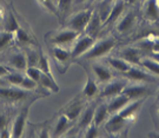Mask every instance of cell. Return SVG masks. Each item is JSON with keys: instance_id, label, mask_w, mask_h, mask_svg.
<instances>
[{"instance_id": "obj_41", "label": "cell", "mask_w": 159, "mask_h": 138, "mask_svg": "<svg viewBox=\"0 0 159 138\" xmlns=\"http://www.w3.org/2000/svg\"><path fill=\"white\" fill-rule=\"evenodd\" d=\"M7 125H8V119H7V117H6L5 115H1V113H0V130L7 127Z\"/></svg>"}, {"instance_id": "obj_2", "label": "cell", "mask_w": 159, "mask_h": 138, "mask_svg": "<svg viewBox=\"0 0 159 138\" xmlns=\"http://www.w3.org/2000/svg\"><path fill=\"white\" fill-rule=\"evenodd\" d=\"M81 33L71 30L68 27H64L60 30H56V31H51L45 35V40L50 44V45H57L63 46V47H70L72 46L74 40L79 37Z\"/></svg>"}, {"instance_id": "obj_46", "label": "cell", "mask_w": 159, "mask_h": 138, "mask_svg": "<svg viewBox=\"0 0 159 138\" xmlns=\"http://www.w3.org/2000/svg\"><path fill=\"white\" fill-rule=\"evenodd\" d=\"M89 1H91V0H73V5H81V4H85Z\"/></svg>"}, {"instance_id": "obj_23", "label": "cell", "mask_w": 159, "mask_h": 138, "mask_svg": "<svg viewBox=\"0 0 159 138\" xmlns=\"http://www.w3.org/2000/svg\"><path fill=\"white\" fill-rule=\"evenodd\" d=\"M105 63L107 64L111 69L118 72L120 75L125 73L127 70L130 69L131 65L130 63H127L126 60H124L123 58L118 57V56H111V57H105Z\"/></svg>"}, {"instance_id": "obj_37", "label": "cell", "mask_w": 159, "mask_h": 138, "mask_svg": "<svg viewBox=\"0 0 159 138\" xmlns=\"http://www.w3.org/2000/svg\"><path fill=\"white\" fill-rule=\"evenodd\" d=\"M40 5L43 6L47 12L52 13L53 16L58 18V11H57V4L54 0H37Z\"/></svg>"}, {"instance_id": "obj_30", "label": "cell", "mask_w": 159, "mask_h": 138, "mask_svg": "<svg viewBox=\"0 0 159 138\" xmlns=\"http://www.w3.org/2000/svg\"><path fill=\"white\" fill-rule=\"evenodd\" d=\"M57 11H58V18L60 19V21L64 23L65 18L70 12V8L73 5V0H57Z\"/></svg>"}, {"instance_id": "obj_34", "label": "cell", "mask_w": 159, "mask_h": 138, "mask_svg": "<svg viewBox=\"0 0 159 138\" xmlns=\"http://www.w3.org/2000/svg\"><path fill=\"white\" fill-rule=\"evenodd\" d=\"M14 41V34L6 32V31H0V51L5 50L7 46H10Z\"/></svg>"}, {"instance_id": "obj_6", "label": "cell", "mask_w": 159, "mask_h": 138, "mask_svg": "<svg viewBox=\"0 0 159 138\" xmlns=\"http://www.w3.org/2000/svg\"><path fill=\"white\" fill-rule=\"evenodd\" d=\"M123 77L127 79L129 81H133V83H145V84H150V83H156L158 77L150 73L148 71L142 67V66H136L132 65L130 69L126 71L125 73H123Z\"/></svg>"}, {"instance_id": "obj_31", "label": "cell", "mask_w": 159, "mask_h": 138, "mask_svg": "<svg viewBox=\"0 0 159 138\" xmlns=\"http://www.w3.org/2000/svg\"><path fill=\"white\" fill-rule=\"evenodd\" d=\"M14 41H17L19 44H24V45H35L33 38L23 27H19L17 32L14 33Z\"/></svg>"}, {"instance_id": "obj_52", "label": "cell", "mask_w": 159, "mask_h": 138, "mask_svg": "<svg viewBox=\"0 0 159 138\" xmlns=\"http://www.w3.org/2000/svg\"><path fill=\"white\" fill-rule=\"evenodd\" d=\"M158 117H159V110H158Z\"/></svg>"}, {"instance_id": "obj_29", "label": "cell", "mask_w": 159, "mask_h": 138, "mask_svg": "<svg viewBox=\"0 0 159 138\" xmlns=\"http://www.w3.org/2000/svg\"><path fill=\"white\" fill-rule=\"evenodd\" d=\"M19 27H20L19 23H18L16 16L13 14V12H7L6 16H4V31L14 34Z\"/></svg>"}, {"instance_id": "obj_42", "label": "cell", "mask_w": 159, "mask_h": 138, "mask_svg": "<svg viewBox=\"0 0 159 138\" xmlns=\"http://www.w3.org/2000/svg\"><path fill=\"white\" fill-rule=\"evenodd\" d=\"M8 72H10V69H8V67H6L5 65L0 64V77H1V78H5Z\"/></svg>"}, {"instance_id": "obj_26", "label": "cell", "mask_w": 159, "mask_h": 138, "mask_svg": "<svg viewBox=\"0 0 159 138\" xmlns=\"http://www.w3.org/2000/svg\"><path fill=\"white\" fill-rule=\"evenodd\" d=\"M108 117H110V112L107 109V103H102L98 105L94 109V113H93V124L97 126H102V124L106 122Z\"/></svg>"}, {"instance_id": "obj_10", "label": "cell", "mask_w": 159, "mask_h": 138, "mask_svg": "<svg viewBox=\"0 0 159 138\" xmlns=\"http://www.w3.org/2000/svg\"><path fill=\"white\" fill-rule=\"evenodd\" d=\"M129 83L127 79L123 78H113L112 80L107 81L105 84V86L102 90H100L99 92V98H104V99H110V98L114 97L117 94H119L123 92V89L126 86V84Z\"/></svg>"}, {"instance_id": "obj_20", "label": "cell", "mask_w": 159, "mask_h": 138, "mask_svg": "<svg viewBox=\"0 0 159 138\" xmlns=\"http://www.w3.org/2000/svg\"><path fill=\"white\" fill-rule=\"evenodd\" d=\"M102 30V18H100V16H99V13H98V11L94 10V11L92 12L91 19H90V21L87 24L84 33L91 35L94 39H97Z\"/></svg>"}, {"instance_id": "obj_39", "label": "cell", "mask_w": 159, "mask_h": 138, "mask_svg": "<svg viewBox=\"0 0 159 138\" xmlns=\"http://www.w3.org/2000/svg\"><path fill=\"white\" fill-rule=\"evenodd\" d=\"M98 135H99V126L94 125L93 123L84 130V136L85 137H97Z\"/></svg>"}, {"instance_id": "obj_44", "label": "cell", "mask_w": 159, "mask_h": 138, "mask_svg": "<svg viewBox=\"0 0 159 138\" xmlns=\"http://www.w3.org/2000/svg\"><path fill=\"white\" fill-rule=\"evenodd\" d=\"M125 1L126 6H130V7H132L133 5H136L138 1H140V0H124Z\"/></svg>"}, {"instance_id": "obj_48", "label": "cell", "mask_w": 159, "mask_h": 138, "mask_svg": "<svg viewBox=\"0 0 159 138\" xmlns=\"http://www.w3.org/2000/svg\"><path fill=\"white\" fill-rule=\"evenodd\" d=\"M148 136L150 137H159V132H151Z\"/></svg>"}, {"instance_id": "obj_4", "label": "cell", "mask_w": 159, "mask_h": 138, "mask_svg": "<svg viewBox=\"0 0 159 138\" xmlns=\"http://www.w3.org/2000/svg\"><path fill=\"white\" fill-rule=\"evenodd\" d=\"M92 8H86V10H81V11L77 12L71 14L67 19H65V27H68L71 30H74L79 33H84L87 24L90 21L92 16Z\"/></svg>"}, {"instance_id": "obj_9", "label": "cell", "mask_w": 159, "mask_h": 138, "mask_svg": "<svg viewBox=\"0 0 159 138\" xmlns=\"http://www.w3.org/2000/svg\"><path fill=\"white\" fill-rule=\"evenodd\" d=\"M50 51H51L53 59L58 64V66L60 69V72L63 73L64 71L67 69L70 63L73 60L72 59V54H71V50H68L67 47H63V46L51 45Z\"/></svg>"}, {"instance_id": "obj_50", "label": "cell", "mask_w": 159, "mask_h": 138, "mask_svg": "<svg viewBox=\"0 0 159 138\" xmlns=\"http://www.w3.org/2000/svg\"><path fill=\"white\" fill-rule=\"evenodd\" d=\"M0 12H2V8H1V4H0Z\"/></svg>"}, {"instance_id": "obj_28", "label": "cell", "mask_w": 159, "mask_h": 138, "mask_svg": "<svg viewBox=\"0 0 159 138\" xmlns=\"http://www.w3.org/2000/svg\"><path fill=\"white\" fill-rule=\"evenodd\" d=\"M140 66L144 67L146 71H148L150 73H152L153 76L159 78V63L151 57H148V54L143 56L142 60H140Z\"/></svg>"}, {"instance_id": "obj_1", "label": "cell", "mask_w": 159, "mask_h": 138, "mask_svg": "<svg viewBox=\"0 0 159 138\" xmlns=\"http://www.w3.org/2000/svg\"><path fill=\"white\" fill-rule=\"evenodd\" d=\"M117 45V38L113 35H107L102 39H96L94 44L91 46L89 51L84 53L80 58L85 59L87 62H93L102 58L107 57Z\"/></svg>"}, {"instance_id": "obj_24", "label": "cell", "mask_w": 159, "mask_h": 138, "mask_svg": "<svg viewBox=\"0 0 159 138\" xmlns=\"http://www.w3.org/2000/svg\"><path fill=\"white\" fill-rule=\"evenodd\" d=\"M72 124H73V122L71 121L68 117L61 113V115H59L57 119V123H56V125H54V129H53V132H52V136L53 137H59V136H63L65 133L67 132V130L70 127L72 126Z\"/></svg>"}, {"instance_id": "obj_25", "label": "cell", "mask_w": 159, "mask_h": 138, "mask_svg": "<svg viewBox=\"0 0 159 138\" xmlns=\"http://www.w3.org/2000/svg\"><path fill=\"white\" fill-rule=\"evenodd\" d=\"M93 113H94V106L93 105L85 106V109L83 110V112L80 113L79 118L77 119L78 127L80 130L84 131L86 127H89L93 123Z\"/></svg>"}, {"instance_id": "obj_51", "label": "cell", "mask_w": 159, "mask_h": 138, "mask_svg": "<svg viewBox=\"0 0 159 138\" xmlns=\"http://www.w3.org/2000/svg\"><path fill=\"white\" fill-rule=\"evenodd\" d=\"M107 1H111V2H113V1H116V0H107Z\"/></svg>"}, {"instance_id": "obj_5", "label": "cell", "mask_w": 159, "mask_h": 138, "mask_svg": "<svg viewBox=\"0 0 159 138\" xmlns=\"http://www.w3.org/2000/svg\"><path fill=\"white\" fill-rule=\"evenodd\" d=\"M137 24V13L134 10H126L114 23V30L120 35H127L133 31Z\"/></svg>"}, {"instance_id": "obj_14", "label": "cell", "mask_w": 159, "mask_h": 138, "mask_svg": "<svg viewBox=\"0 0 159 138\" xmlns=\"http://www.w3.org/2000/svg\"><path fill=\"white\" fill-rule=\"evenodd\" d=\"M117 56L123 58L127 63L131 65H136V66H140V60H142L143 56H145V53L139 48L134 46H125L123 48H120Z\"/></svg>"}, {"instance_id": "obj_11", "label": "cell", "mask_w": 159, "mask_h": 138, "mask_svg": "<svg viewBox=\"0 0 159 138\" xmlns=\"http://www.w3.org/2000/svg\"><path fill=\"white\" fill-rule=\"evenodd\" d=\"M130 123L131 121H127L125 118H123L118 113H113V115H110V117L104 123V127L110 135L116 136V135L123 133V130L125 127H129Z\"/></svg>"}, {"instance_id": "obj_22", "label": "cell", "mask_w": 159, "mask_h": 138, "mask_svg": "<svg viewBox=\"0 0 159 138\" xmlns=\"http://www.w3.org/2000/svg\"><path fill=\"white\" fill-rule=\"evenodd\" d=\"M7 64L11 66L13 70L16 71H21L24 72L26 67H27V60H26V54L23 51H17L14 53H12Z\"/></svg>"}, {"instance_id": "obj_33", "label": "cell", "mask_w": 159, "mask_h": 138, "mask_svg": "<svg viewBox=\"0 0 159 138\" xmlns=\"http://www.w3.org/2000/svg\"><path fill=\"white\" fill-rule=\"evenodd\" d=\"M38 67L41 70L43 73H47V75H52L51 66H50V62L48 58L44 52L39 50V60H38Z\"/></svg>"}, {"instance_id": "obj_18", "label": "cell", "mask_w": 159, "mask_h": 138, "mask_svg": "<svg viewBox=\"0 0 159 138\" xmlns=\"http://www.w3.org/2000/svg\"><path fill=\"white\" fill-rule=\"evenodd\" d=\"M146 98H142V99H134V100H130L126 104L123 109L118 112V115L121 116L123 118H125L127 121L133 122L136 119V116L138 113L139 109L143 106V104L145 103Z\"/></svg>"}, {"instance_id": "obj_47", "label": "cell", "mask_w": 159, "mask_h": 138, "mask_svg": "<svg viewBox=\"0 0 159 138\" xmlns=\"http://www.w3.org/2000/svg\"><path fill=\"white\" fill-rule=\"evenodd\" d=\"M2 85H7V81H6L5 78H1L0 77V86H2Z\"/></svg>"}, {"instance_id": "obj_15", "label": "cell", "mask_w": 159, "mask_h": 138, "mask_svg": "<svg viewBox=\"0 0 159 138\" xmlns=\"http://www.w3.org/2000/svg\"><path fill=\"white\" fill-rule=\"evenodd\" d=\"M31 105H32V102L27 104V105L19 112V115L16 117V119L13 121L11 137H21V136H23L24 130H25V125H26V122H27V118H29V110Z\"/></svg>"}, {"instance_id": "obj_8", "label": "cell", "mask_w": 159, "mask_h": 138, "mask_svg": "<svg viewBox=\"0 0 159 138\" xmlns=\"http://www.w3.org/2000/svg\"><path fill=\"white\" fill-rule=\"evenodd\" d=\"M91 71L94 79L100 84H106L107 81L112 80L114 78L113 70L106 63H100V62L93 60L91 63Z\"/></svg>"}, {"instance_id": "obj_3", "label": "cell", "mask_w": 159, "mask_h": 138, "mask_svg": "<svg viewBox=\"0 0 159 138\" xmlns=\"http://www.w3.org/2000/svg\"><path fill=\"white\" fill-rule=\"evenodd\" d=\"M31 97H32L31 91H27L20 86H14V85L8 86V84L0 86V98L11 104L20 103L24 100H27Z\"/></svg>"}, {"instance_id": "obj_49", "label": "cell", "mask_w": 159, "mask_h": 138, "mask_svg": "<svg viewBox=\"0 0 159 138\" xmlns=\"http://www.w3.org/2000/svg\"><path fill=\"white\" fill-rule=\"evenodd\" d=\"M156 99H157V102L159 103V87H158V90H157V96H156Z\"/></svg>"}, {"instance_id": "obj_7", "label": "cell", "mask_w": 159, "mask_h": 138, "mask_svg": "<svg viewBox=\"0 0 159 138\" xmlns=\"http://www.w3.org/2000/svg\"><path fill=\"white\" fill-rule=\"evenodd\" d=\"M96 39L91 37V35L86 34V33H81V34L74 40V43L71 46V54H72V59H78L84 53L89 51L91 48V46L94 44Z\"/></svg>"}, {"instance_id": "obj_12", "label": "cell", "mask_w": 159, "mask_h": 138, "mask_svg": "<svg viewBox=\"0 0 159 138\" xmlns=\"http://www.w3.org/2000/svg\"><path fill=\"white\" fill-rule=\"evenodd\" d=\"M121 93L127 96L131 100L142 99V98H146L150 94V87L145 83H133V81L131 83V81H129L126 84V86L123 89Z\"/></svg>"}, {"instance_id": "obj_45", "label": "cell", "mask_w": 159, "mask_h": 138, "mask_svg": "<svg viewBox=\"0 0 159 138\" xmlns=\"http://www.w3.org/2000/svg\"><path fill=\"white\" fill-rule=\"evenodd\" d=\"M4 30V14L2 12H0V31Z\"/></svg>"}, {"instance_id": "obj_27", "label": "cell", "mask_w": 159, "mask_h": 138, "mask_svg": "<svg viewBox=\"0 0 159 138\" xmlns=\"http://www.w3.org/2000/svg\"><path fill=\"white\" fill-rule=\"evenodd\" d=\"M39 86L43 87L44 90H50L52 92H59V86L57 81L54 80V77L47 73H41L39 80Z\"/></svg>"}, {"instance_id": "obj_40", "label": "cell", "mask_w": 159, "mask_h": 138, "mask_svg": "<svg viewBox=\"0 0 159 138\" xmlns=\"http://www.w3.org/2000/svg\"><path fill=\"white\" fill-rule=\"evenodd\" d=\"M151 52H159V35H153L152 39V50Z\"/></svg>"}, {"instance_id": "obj_17", "label": "cell", "mask_w": 159, "mask_h": 138, "mask_svg": "<svg viewBox=\"0 0 159 138\" xmlns=\"http://www.w3.org/2000/svg\"><path fill=\"white\" fill-rule=\"evenodd\" d=\"M126 4L124 0H116L112 2V6H111V10H110V13H108L106 20L102 23V29L104 27H107V26H111L113 25L118 19L120 18V16L126 11Z\"/></svg>"}, {"instance_id": "obj_43", "label": "cell", "mask_w": 159, "mask_h": 138, "mask_svg": "<svg viewBox=\"0 0 159 138\" xmlns=\"http://www.w3.org/2000/svg\"><path fill=\"white\" fill-rule=\"evenodd\" d=\"M148 56V57H151L152 59H154L156 62H158V63H159V52H150Z\"/></svg>"}, {"instance_id": "obj_36", "label": "cell", "mask_w": 159, "mask_h": 138, "mask_svg": "<svg viewBox=\"0 0 159 138\" xmlns=\"http://www.w3.org/2000/svg\"><path fill=\"white\" fill-rule=\"evenodd\" d=\"M24 72H25V75L27 76V77H30L31 79H33V80H35L39 84L40 77H41L43 72H41V70L38 66H27Z\"/></svg>"}, {"instance_id": "obj_32", "label": "cell", "mask_w": 159, "mask_h": 138, "mask_svg": "<svg viewBox=\"0 0 159 138\" xmlns=\"http://www.w3.org/2000/svg\"><path fill=\"white\" fill-rule=\"evenodd\" d=\"M24 77H25V72H21V71H10L7 73V76L5 77V79L7 81V84H10V85L20 86Z\"/></svg>"}, {"instance_id": "obj_19", "label": "cell", "mask_w": 159, "mask_h": 138, "mask_svg": "<svg viewBox=\"0 0 159 138\" xmlns=\"http://www.w3.org/2000/svg\"><path fill=\"white\" fill-rule=\"evenodd\" d=\"M99 83L94 79V77L89 73L87 75V80H86V84L84 89H83V92L80 94V97L84 98L85 100H92L93 98H96L99 96Z\"/></svg>"}, {"instance_id": "obj_16", "label": "cell", "mask_w": 159, "mask_h": 138, "mask_svg": "<svg viewBox=\"0 0 159 138\" xmlns=\"http://www.w3.org/2000/svg\"><path fill=\"white\" fill-rule=\"evenodd\" d=\"M85 106H86V100L84 98H83V99L74 98L67 106L64 108V110L61 111V113H64V115L66 116V117H68V118L74 123V122L79 118L80 113L83 112V110L85 109Z\"/></svg>"}, {"instance_id": "obj_13", "label": "cell", "mask_w": 159, "mask_h": 138, "mask_svg": "<svg viewBox=\"0 0 159 138\" xmlns=\"http://www.w3.org/2000/svg\"><path fill=\"white\" fill-rule=\"evenodd\" d=\"M144 19L150 24L159 26V2L158 0H144L142 2Z\"/></svg>"}, {"instance_id": "obj_21", "label": "cell", "mask_w": 159, "mask_h": 138, "mask_svg": "<svg viewBox=\"0 0 159 138\" xmlns=\"http://www.w3.org/2000/svg\"><path fill=\"white\" fill-rule=\"evenodd\" d=\"M131 99L127 96H125L124 93H119L114 97L107 99V109L110 115H113V113H118L120 110L125 106L126 104L130 102Z\"/></svg>"}, {"instance_id": "obj_35", "label": "cell", "mask_w": 159, "mask_h": 138, "mask_svg": "<svg viewBox=\"0 0 159 138\" xmlns=\"http://www.w3.org/2000/svg\"><path fill=\"white\" fill-rule=\"evenodd\" d=\"M26 60H27V66H38V60H39V52H37L34 48L29 46L26 51Z\"/></svg>"}, {"instance_id": "obj_38", "label": "cell", "mask_w": 159, "mask_h": 138, "mask_svg": "<svg viewBox=\"0 0 159 138\" xmlns=\"http://www.w3.org/2000/svg\"><path fill=\"white\" fill-rule=\"evenodd\" d=\"M38 86H39V84L35 80H33V79H31V78L27 77L26 75L24 77L21 84H20V87H23V89L27 90V91H35V89Z\"/></svg>"}]
</instances>
